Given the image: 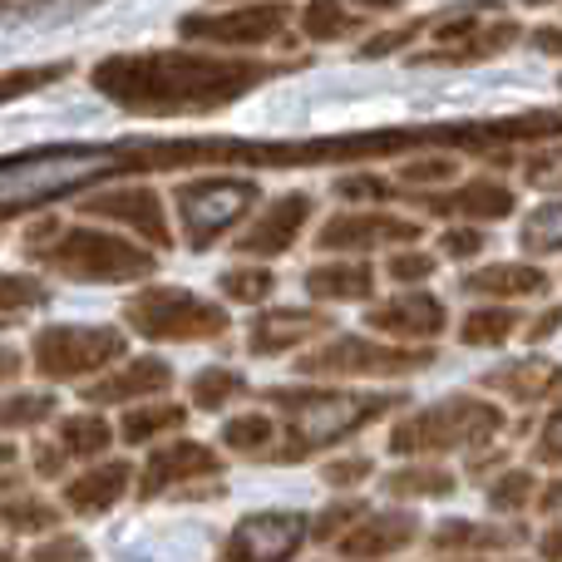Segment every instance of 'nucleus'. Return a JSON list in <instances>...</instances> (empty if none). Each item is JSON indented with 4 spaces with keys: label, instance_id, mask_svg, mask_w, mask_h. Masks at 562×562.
I'll use <instances>...</instances> for the list:
<instances>
[{
    "label": "nucleus",
    "instance_id": "obj_56",
    "mask_svg": "<svg viewBox=\"0 0 562 562\" xmlns=\"http://www.w3.org/2000/svg\"><path fill=\"white\" fill-rule=\"evenodd\" d=\"M538 498V508H543V514H562V484H548L543 494H533Z\"/></svg>",
    "mask_w": 562,
    "mask_h": 562
},
{
    "label": "nucleus",
    "instance_id": "obj_20",
    "mask_svg": "<svg viewBox=\"0 0 562 562\" xmlns=\"http://www.w3.org/2000/svg\"><path fill=\"white\" fill-rule=\"evenodd\" d=\"M217 469H223V459H217L207 445H193V439H183V445H168V449H158V454L144 464L138 498H158L164 488H183V484H193V479L217 474Z\"/></svg>",
    "mask_w": 562,
    "mask_h": 562
},
{
    "label": "nucleus",
    "instance_id": "obj_49",
    "mask_svg": "<svg viewBox=\"0 0 562 562\" xmlns=\"http://www.w3.org/2000/svg\"><path fill=\"white\" fill-rule=\"evenodd\" d=\"M336 193H340V198H370V203H375V198H390V193H395V188H390L385 178L356 173V178H340V183H336Z\"/></svg>",
    "mask_w": 562,
    "mask_h": 562
},
{
    "label": "nucleus",
    "instance_id": "obj_28",
    "mask_svg": "<svg viewBox=\"0 0 562 562\" xmlns=\"http://www.w3.org/2000/svg\"><path fill=\"white\" fill-rule=\"evenodd\" d=\"M390 498H449L454 494V474L445 464H409L385 479Z\"/></svg>",
    "mask_w": 562,
    "mask_h": 562
},
{
    "label": "nucleus",
    "instance_id": "obj_6",
    "mask_svg": "<svg viewBox=\"0 0 562 562\" xmlns=\"http://www.w3.org/2000/svg\"><path fill=\"white\" fill-rule=\"evenodd\" d=\"M124 321L144 340H217L227 336L233 316L217 301H203L183 286H148L134 301H124Z\"/></svg>",
    "mask_w": 562,
    "mask_h": 562
},
{
    "label": "nucleus",
    "instance_id": "obj_54",
    "mask_svg": "<svg viewBox=\"0 0 562 562\" xmlns=\"http://www.w3.org/2000/svg\"><path fill=\"white\" fill-rule=\"evenodd\" d=\"M538 553H543V562H558V558H562V524L548 528L543 543H538Z\"/></svg>",
    "mask_w": 562,
    "mask_h": 562
},
{
    "label": "nucleus",
    "instance_id": "obj_23",
    "mask_svg": "<svg viewBox=\"0 0 562 562\" xmlns=\"http://www.w3.org/2000/svg\"><path fill=\"white\" fill-rule=\"evenodd\" d=\"M128 479H134V464L128 459H104L89 474H79L75 484L65 488V508L69 514H109L119 498L128 494Z\"/></svg>",
    "mask_w": 562,
    "mask_h": 562
},
{
    "label": "nucleus",
    "instance_id": "obj_50",
    "mask_svg": "<svg viewBox=\"0 0 562 562\" xmlns=\"http://www.w3.org/2000/svg\"><path fill=\"white\" fill-rule=\"evenodd\" d=\"M445 252L449 257H479V252H484V233H479V227H449V233H445Z\"/></svg>",
    "mask_w": 562,
    "mask_h": 562
},
{
    "label": "nucleus",
    "instance_id": "obj_31",
    "mask_svg": "<svg viewBox=\"0 0 562 562\" xmlns=\"http://www.w3.org/2000/svg\"><path fill=\"white\" fill-rule=\"evenodd\" d=\"M518 330V311L508 306H479L464 316V326H459V340L464 346H504L508 336Z\"/></svg>",
    "mask_w": 562,
    "mask_h": 562
},
{
    "label": "nucleus",
    "instance_id": "obj_53",
    "mask_svg": "<svg viewBox=\"0 0 562 562\" xmlns=\"http://www.w3.org/2000/svg\"><path fill=\"white\" fill-rule=\"evenodd\" d=\"M20 366H25V360H20V350L0 346V385H5V380H20Z\"/></svg>",
    "mask_w": 562,
    "mask_h": 562
},
{
    "label": "nucleus",
    "instance_id": "obj_22",
    "mask_svg": "<svg viewBox=\"0 0 562 562\" xmlns=\"http://www.w3.org/2000/svg\"><path fill=\"white\" fill-rule=\"evenodd\" d=\"M168 385H173V366L158 356H138V360H128L124 370H114V375L85 385L79 395H85L89 405H128V400L158 395V390H168Z\"/></svg>",
    "mask_w": 562,
    "mask_h": 562
},
{
    "label": "nucleus",
    "instance_id": "obj_44",
    "mask_svg": "<svg viewBox=\"0 0 562 562\" xmlns=\"http://www.w3.org/2000/svg\"><path fill=\"white\" fill-rule=\"evenodd\" d=\"M524 183L538 188V193H562V144L538 148L524 164Z\"/></svg>",
    "mask_w": 562,
    "mask_h": 562
},
{
    "label": "nucleus",
    "instance_id": "obj_51",
    "mask_svg": "<svg viewBox=\"0 0 562 562\" xmlns=\"http://www.w3.org/2000/svg\"><path fill=\"white\" fill-rule=\"evenodd\" d=\"M59 469H65V449H59V445H45V449L35 454V474H40V479H55Z\"/></svg>",
    "mask_w": 562,
    "mask_h": 562
},
{
    "label": "nucleus",
    "instance_id": "obj_16",
    "mask_svg": "<svg viewBox=\"0 0 562 562\" xmlns=\"http://www.w3.org/2000/svg\"><path fill=\"white\" fill-rule=\"evenodd\" d=\"M419 203L429 213H445V217H459V223H498L518 207V193L498 178H469V183L449 188V193H425Z\"/></svg>",
    "mask_w": 562,
    "mask_h": 562
},
{
    "label": "nucleus",
    "instance_id": "obj_17",
    "mask_svg": "<svg viewBox=\"0 0 562 562\" xmlns=\"http://www.w3.org/2000/svg\"><path fill=\"white\" fill-rule=\"evenodd\" d=\"M366 326L385 330V336H395V340H435L439 330L449 326V311H445V301L429 296V291H405V296L385 301V306H370Z\"/></svg>",
    "mask_w": 562,
    "mask_h": 562
},
{
    "label": "nucleus",
    "instance_id": "obj_39",
    "mask_svg": "<svg viewBox=\"0 0 562 562\" xmlns=\"http://www.w3.org/2000/svg\"><path fill=\"white\" fill-rule=\"evenodd\" d=\"M277 286V277L267 272V267H233V272H223V296L227 301H267Z\"/></svg>",
    "mask_w": 562,
    "mask_h": 562
},
{
    "label": "nucleus",
    "instance_id": "obj_24",
    "mask_svg": "<svg viewBox=\"0 0 562 562\" xmlns=\"http://www.w3.org/2000/svg\"><path fill=\"white\" fill-rule=\"evenodd\" d=\"M553 277L533 262H494L479 267V272L464 277L469 296H494V301H528V296H548Z\"/></svg>",
    "mask_w": 562,
    "mask_h": 562
},
{
    "label": "nucleus",
    "instance_id": "obj_36",
    "mask_svg": "<svg viewBox=\"0 0 562 562\" xmlns=\"http://www.w3.org/2000/svg\"><path fill=\"white\" fill-rule=\"evenodd\" d=\"M69 65H25V69H0V104H15V99L35 94V89L65 79Z\"/></svg>",
    "mask_w": 562,
    "mask_h": 562
},
{
    "label": "nucleus",
    "instance_id": "obj_34",
    "mask_svg": "<svg viewBox=\"0 0 562 562\" xmlns=\"http://www.w3.org/2000/svg\"><path fill=\"white\" fill-rule=\"evenodd\" d=\"M272 435H277V425L267 415H237L223 425V445L237 449V454H267Z\"/></svg>",
    "mask_w": 562,
    "mask_h": 562
},
{
    "label": "nucleus",
    "instance_id": "obj_4",
    "mask_svg": "<svg viewBox=\"0 0 562 562\" xmlns=\"http://www.w3.org/2000/svg\"><path fill=\"white\" fill-rule=\"evenodd\" d=\"M267 400L286 409V439L272 449V464H301L306 454L340 445L370 419L405 405V395H360V390H267Z\"/></svg>",
    "mask_w": 562,
    "mask_h": 562
},
{
    "label": "nucleus",
    "instance_id": "obj_27",
    "mask_svg": "<svg viewBox=\"0 0 562 562\" xmlns=\"http://www.w3.org/2000/svg\"><path fill=\"white\" fill-rule=\"evenodd\" d=\"M518 528H484V524H469V518H449V524L435 528V538L429 543L439 548V553H474V548H514L518 543Z\"/></svg>",
    "mask_w": 562,
    "mask_h": 562
},
{
    "label": "nucleus",
    "instance_id": "obj_41",
    "mask_svg": "<svg viewBox=\"0 0 562 562\" xmlns=\"http://www.w3.org/2000/svg\"><path fill=\"white\" fill-rule=\"evenodd\" d=\"M528 498H533V474H528V469H508V474L488 488V508H494V514H518V508H528Z\"/></svg>",
    "mask_w": 562,
    "mask_h": 562
},
{
    "label": "nucleus",
    "instance_id": "obj_30",
    "mask_svg": "<svg viewBox=\"0 0 562 562\" xmlns=\"http://www.w3.org/2000/svg\"><path fill=\"white\" fill-rule=\"evenodd\" d=\"M109 445H114V429H109L99 415H69V419H59V449H65V454L94 459V454H104Z\"/></svg>",
    "mask_w": 562,
    "mask_h": 562
},
{
    "label": "nucleus",
    "instance_id": "obj_18",
    "mask_svg": "<svg viewBox=\"0 0 562 562\" xmlns=\"http://www.w3.org/2000/svg\"><path fill=\"white\" fill-rule=\"evenodd\" d=\"M419 538V518L409 508H390V514H375V518H360L346 538H336L340 558L350 562H375V558H390L400 548H409Z\"/></svg>",
    "mask_w": 562,
    "mask_h": 562
},
{
    "label": "nucleus",
    "instance_id": "obj_25",
    "mask_svg": "<svg viewBox=\"0 0 562 562\" xmlns=\"http://www.w3.org/2000/svg\"><path fill=\"white\" fill-rule=\"evenodd\" d=\"M479 385L498 390V395H508V400H524V405H533V400H543V395H553V390H562V366H553V360H543V356H524V360H508V366L488 370Z\"/></svg>",
    "mask_w": 562,
    "mask_h": 562
},
{
    "label": "nucleus",
    "instance_id": "obj_9",
    "mask_svg": "<svg viewBox=\"0 0 562 562\" xmlns=\"http://www.w3.org/2000/svg\"><path fill=\"white\" fill-rule=\"evenodd\" d=\"M435 360L429 346H390V340H366V336H336L321 350H306L296 360L301 375L311 380H395V375H415Z\"/></svg>",
    "mask_w": 562,
    "mask_h": 562
},
{
    "label": "nucleus",
    "instance_id": "obj_5",
    "mask_svg": "<svg viewBox=\"0 0 562 562\" xmlns=\"http://www.w3.org/2000/svg\"><path fill=\"white\" fill-rule=\"evenodd\" d=\"M504 429V409L474 395H449L419 415L390 429V454H449V449H479Z\"/></svg>",
    "mask_w": 562,
    "mask_h": 562
},
{
    "label": "nucleus",
    "instance_id": "obj_12",
    "mask_svg": "<svg viewBox=\"0 0 562 562\" xmlns=\"http://www.w3.org/2000/svg\"><path fill=\"white\" fill-rule=\"evenodd\" d=\"M311 538L306 514H252L233 528V538L223 543V562H291L301 553V543Z\"/></svg>",
    "mask_w": 562,
    "mask_h": 562
},
{
    "label": "nucleus",
    "instance_id": "obj_2",
    "mask_svg": "<svg viewBox=\"0 0 562 562\" xmlns=\"http://www.w3.org/2000/svg\"><path fill=\"white\" fill-rule=\"evenodd\" d=\"M281 65L262 59H217V55H183V49H148V55H114L94 65V89L114 99L119 109L144 119H178V114H213L233 99L252 94L257 85L277 75Z\"/></svg>",
    "mask_w": 562,
    "mask_h": 562
},
{
    "label": "nucleus",
    "instance_id": "obj_40",
    "mask_svg": "<svg viewBox=\"0 0 562 562\" xmlns=\"http://www.w3.org/2000/svg\"><path fill=\"white\" fill-rule=\"evenodd\" d=\"M49 296V286L30 272H0V311H30Z\"/></svg>",
    "mask_w": 562,
    "mask_h": 562
},
{
    "label": "nucleus",
    "instance_id": "obj_55",
    "mask_svg": "<svg viewBox=\"0 0 562 562\" xmlns=\"http://www.w3.org/2000/svg\"><path fill=\"white\" fill-rule=\"evenodd\" d=\"M558 326H562V311H548V316H538L533 326H528V336H533V340H548Z\"/></svg>",
    "mask_w": 562,
    "mask_h": 562
},
{
    "label": "nucleus",
    "instance_id": "obj_37",
    "mask_svg": "<svg viewBox=\"0 0 562 562\" xmlns=\"http://www.w3.org/2000/svg\"><path fill=\"white\" fill-rule=\"evenodd\" d=\"M518 237H524V252H562V203L538 207Z\"/></svg>",
    "mask_w": 562,
    "mask_h": 562
},
{
    "label": "nucleus",
    "instance_id": "obj_47",
    "mask_svg": "<svg viewBox=\"0 0 562 562\" xmlns=\"http://www.w3.org/2000/svg\"><path fill=\"white\" fill-rule=\"evenodd\" d=\"M533 459L538 464H562V409H553V419L543 425V435L533 439Z\"/></svg>",
    "mask_w": 562,
    "mask_h": 562
},
{
    "label": "nucleus",
    "instance_id": "obj_59",
    "mask_svg": "<svg viewBox=\"0 0 562 562\" xmlns=\"http://www.w3.org/2000/svg\"><path fill=\"white\" fill-rule=\"evenodd\" d=\"M0 562H15V558H10V553H5V548H0Z\"/></svg>",
    "mask_w": 562,
    "mask_h": 562
},
{
    "label": "nucleus",
    "instance_id": "obj_29",
    "mask_svg": "<svg viewBox=\"0 0 562 562\" xmlns=\"http://www.w3.org/2000/svg\"><path fill=\"white\" fill-rule=\"evenodd\" d=\"M0 528H10V533H55L59 508L45 504V498L10 494V498H0Z\"/></svg>",
    "mask_w": 562,
    "mask_h": 562
},
{
    "label": "nucleus",
    "instance_id": "obj_33",
    "mask_svg": "<svg viewBox=\"0 0 562 562\" xmlns=\"http://www.w3.org/2000/svg\"><path fill=\"white\" fill-rule=\"evenodd\" d=\"M183 419H188L183 405H138V409H128V419H124V439L128 445H148L154 435H168V429H178Z\"/></svg>",
    "mask_w": 562,
    "mask_h": 562
},
{
    "label": "nucleus",
    "instance_id": "obj_26",
    "mask_svg": "<svg viewBox=\"0 0 562 562\" xmlns=\"http://www.w3.org/2000/svg\"><path fill=\"white\" fill-rule=\"evenodd\" d=\"M306 296L316 301H370L375 296V267L370 262H321L306 272Z\"/></svg>",
    "mask_w": 562,
    "mask_h": 562
},
{
    "label": "nucleus",
    "instance_id": "obj_10",
    "mask_svg": "<svg viewBox=\"0 0 562 562\" xmlns=\"http://www.w3.org/2000/svg\"><path fill=\"white\" fill-rule=\"evenodd\" d=\"M257 198H262V188L252 178H198V183H183L173 193V203H178V217H183L188 247L193 252L213 247L227 227L243 223V213Z\"/></svg>",
    "mask_w": 562,
    "mask_h": 562
},
{
    "label": "nucleus",
    "instance_id": "obj_11",
    "mask_svg": "<svg viewBox=\"0 0 562 562\" xmlns=\"http://www.w3.org/2000/svg\"><path fill=\"white\" fill-rule=\"evenodd\" d=\"M124 346L114 326H45L35 336V370L45 380H79L114 366Z\"/></svg>",
    "mask_w": 562,
    "mask_h": 562
},
{
    "label": "nucleus",
    "instance_id": "obj_46",
    "mask_svg": "<svg viewBox=\"0 0 562 562\" xmlns=\"http://www.w3.org/2000/svg\"><path fill=\"white\" fill-rule=\"evenodd\" d=\"M390 277L395 281H429L435 277V257L429 252H395L390 257Z\"/></svg>",
    "mask_w": 562,
    "mask_h": 562
},
{
    "label": "nucleus",
    "instance_id": "obj_52",
    "mask_svg": "<svg viewBox=\"0 0 562 562\" xmlns=\"http://www.w3.org/2000/svg\"><path fill=\"white\" fill-rule=\"evenodd\" d=\"M533 45L543 49V55H562V25H543V30H533Z\"/></svg>",
    "mask_w": 562,
    "mask_h": 562
},
{
    "label": "nucleus",
    "instance_id": "obj_7",
    "mask_svg": "<svg viewBox=\"0 0 562 562\" xmlns=\"http://www.w3.org/2000/svg\"><path fill=\"white\" fill-rule=\"evenodd\" d=\"M518 40V25L508 15H498L488 0L464 10H449V15L429 20V45L415 49V65H484V59L504 55Z\"/></svg>",
    "mask_w": 562,
    "mask_h": 562
},
{
    "label": "nucleus",
    "instance_id": "obj_58",
    "mask_svg": "<svg viewBox=\"0 0 562 562\" xmlns=\"http://www.w3.org/2000/svg\"><path fill=\"white\" fill-rule=\"evenodd\" d=\"M524 5H553V0H524Z\"/></svg>",
    "mask_w": 562,
    "mask_h": 562
},
{
    "label": "nucleus",
    "instance_id": "obj_32",
    "mask_svg": "<svg viewBox=\"0 0 562 562\" xmlns=\"http://www.w3.org/2000/svg\"><path fill=\"white\" fill-rule=\"evenodd\" d=\"M40 419H55V395H45V390H20V395L0 400V435L30 429V425H40Z\"/></svg>",
    "mask_w": 562,
    "mask_h": 562
},
{
    "label": "nucleus",
    "instance_id": "obj_3",
    "mask_svg": "<svg viewBox=\"0 0 562 562\" xmlns=\"http://www.w3.org/2000/svg\"><path fill=\"white\" fill-rule=\"evenodd\" d=\"M144 168V138H119V144H49L30 154L0 158V217H20L30 207H45L55 198L79 193L85 183L109 173H134Z\"/></svg>",
    "mask_w": 562,
    "mask_h": 562
},
{
    "label": "nucleus",
    "instance_id": "obj_57",
    "mask_svg": "<svg viewBox=\"0 0 562 562\" xmlns=\"http://www.w3.org/2000/svg\"><path fill=\"white\" fill-rule=\"evenodd\" d=\"M356 5H366V10H395L400 0H356Z\"/></svg>",
    "mask_w": 562,
    "mask_h": 562
},
{
    "label": "nucleus",
    "instance_id": "obj_15",
    "mask_svg": "<svg viewBox=\"0 0 562 562\" xmlns=\"http://www.w3.org/2000/svg\"><path fill=\"white\" fill-rule=\"evenodd\" d=\"M85 213L94 217H114V223L134 227L138 237H148L154 247H168L173 233H168V217H164V203L148 183H128V188H114V193H99V198H85Z\"/></svg>",
    "mask_w": 562,
    "mask_h": 562
},
{
    "label": "nucleus",
    "instance_id": "obj_1",
    "mask_svg": "<svg viewBox=\"0 0 562 562\" xmlns=\"http://www.w3.org/2000/svg\"><path fill=\"white\" fill-rule=\"evenodd\" d=\"M553 144L562 138V109H533L508 119H449V124H395L360 128L336 138H286V144H247V138H144L148 168H198V164H247V168H321L395 158L405 148H445V154H494L498 144Z\"/></svg>",
    "mask_w": 562,
    "mask_h": 562
},
{
    "label": "nucleus",
    "instance_id": "obj_13",
    "mask_svg": "<svg viewBox=\"0 0 562 562\" xmlns=\"http://www.w3.org/2000/svg\"><path fill=\"white\" fill-rule=\"evenodd\" d=\"M425 223H409L395 213H340L316 233L321 252H370V247H400L415 243Z\"/></svg>",
    "mask_w": 562,
    "mask_h": 562
},
{
    "label": "nucleus",
    "instance_id": "obj_42",
    "mask_svg": "<svg viewBox=\"0 0 562 562\" xmlns=\"http://www.w3.org/2000/svg\"><path fill=\"white\" fill-rule=\"evenodd\" d=\"M459 178V158L454 154H429V158H415V164H405L400 168V183H409V188H435V183H454Z\"/></svg>",
    "mask_w": 562,
    "mask_h": 562
},
{
    "label": "nucleus",
    "instance_id": "obj_14",
    "mask_svg": "<svg viewBox=\"0 0 562 562\" xmlns=\"http://www.w3.org/2000/svg\"><path fill=\"white\" fill-rule=\"evenodd\" d=\"M286 10L281 5H243V10H223V15H188L183 35L188 40H207V45H267L281 35Z\"/></svg>",
    "mask_w": 562,
    "mask_h": 562
},
{
    "label": "nucleus",
    "instance_id": "obj_43",
    "mask_svg": "<svg viewBox=\"0 0 562 562\" xmlns=\"http://www.w3.org/2000/svg\"><path fill=\"white\" fill-rule=\"evenodd\" d=\"M366 514V504L360 498H340V504H330L321 518H311V543H330V538H346L350 524Z\"/></svg>",
    "mask_w": 562,
    "mask_h": 562
},
{
    "label": "nucleus",
    "instance_id": "obj_8",
    "mask_svg": "<svg viewBox=\"0 0 562 562\" xmlns=\"http://www.w3.org/2000/svg\"><path fill=\"white\" fill-rule=\"evenodd\" d=\"M49 267L69 281H138V277H154L158 262L134 237L99 233V227H69L49 247Z\"/></svg>",
    "mask_w": 562,
    "mask_h": 562
},
{
    "label": "nucleus",
    "instance_id": "obj_35",
    "mask_svg": "<svg viewBox=\"0 0 562 562\" xmlns=\"http://www.w3.org/2000/svg\"><path fill=\"white\" fill-rule=\"evenodd\" d=\"M243 390H247V380L237 375V370H223V366L198 370V375H193V405H203V409H223L227 400H237Z\"/></svg>",
    "mask_w": 562,
    "mask_h": 562
},
{
    "label": "nucleus",
    "instance_id": "obj_38",
    "mask_svg": "<svg viewBox=\"0 0 562 562\" xmlns=\"http://www.w3.org/2000/svg\"><path fill=\"white\" fill-rule=\"evenodd\" d=\"M350 25H356V20L340 10V0H311L306 15H301V30H306L311 40H340V35H350Z\"/></svg>",
    "mask_w": 562,
    "mask_h": 562
},
{
    "label": "nucleus",
    "instance_id": "obj_48",
    "mask_svg": "<svg viewBox=\"0 0 562 562\" xmlns=\"http://www.w3.org/2000/svg\"><path fill=\"white\" fill-rule=\"evenodd\" d=\"M370 474H375V464H370V459H330V464H326V484H336V488L360 484V479H370Z\"/></svg>",
    "mask_w": 562,
    "mask_h": 562
},
{
    "label": "nucleus",
    "instance_id": "obj_45",
    "mask_svg": "<svg viewBox=\"0 0 562 562\" xmlns=\"http://www.w3.org/2000/svg\"><path fill=\"white\" fill-rule=\"evenodd\" d=\"M30 562H89V543H85V538L55 533V538H45V543L30 553Z\"/></svg>",
    "mask_w": 562,
    "mask_h": 562
},
{
    "label": "nucleus",
    "instance_id": "obj_21",
    "mask_svg": "<svg viewBox=\"0 0 562 562\" xmlns=\"http://www.w3.org/2000/svg\"><path fill=\"white\" fill-rule=\"evenodd\" d=\"M321 330H330L326 311L272 306V311H262V316L252 321V330H247V350H252V356H281V350L301 346V340L321 336Z\"/></svg>",
    "mask_w": 562,
    "mask_h": 562
},
{
    "label": "nucleus",
    "instance_id": "obj_19",
    "mask_svg": "<svg viewBox=\"0 0 562 562\" xmlns=\"http://www.w3.org/2000/svg\"><path fill=\"white\" fill-rule=\"evenodd\" d=\"M311 217V193H286L277 203H267V213L237 237V252L243 257H281L291 243L301 237Z\"/></svg>",
    "mask_w": 562,
    "mask_h": 562
}]
</instances>
